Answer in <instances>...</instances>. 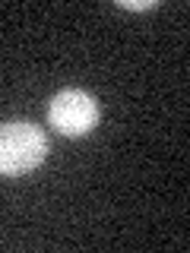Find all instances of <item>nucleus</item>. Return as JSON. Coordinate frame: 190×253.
Returning <instances> with one entry per match:
<instances>
[{"label":"nucleus","mask_w":190,"mask_h":253,"mask_svg":"<svg viewBox=\"0 0 190 253\" xmlns=\"http://www.w3.org/2000/svg\"><path fill=\"white\" fill-rule=\"evenodd\" d=\"M121 10H155V0H117Z\"/></svg>","instance_id":"3"},{"label":"nucleus","mask_w":190,"mask_h":253,"mask_svg":"<svg viewBox=\"0 0 190 253\" xmlns=\"http://www.w3.org/2000/svg\"><path fill=\"white\" fill-rule=\"evenodd\" d=\"M48 158V136L42 126L29 121H6L0 124V174L19 177L35 171Z\"/></svg>","instance_id":"1"},{"label":"nucleus","mask_w":190,"mask_h":253,"mask_svg":"<svg viewBox=\"0 0 190 253\" xmlns=\"http://www.w3.org/2000/svg\"><path fill=\"white\" fill-rule=\"evenodd\" d=\"M98 114H101L98 101L83 89H60L51 98V105H48V124H51V130L67 136V139L92 133V126L98 124Z\"/></svg>","instance_id":"2"}]
</instances>
